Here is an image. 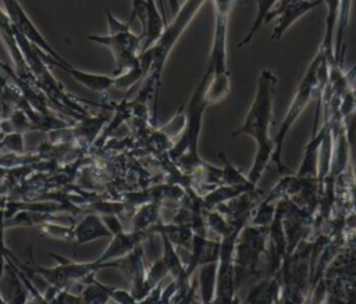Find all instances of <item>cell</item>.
I'll return each mask as SVG.
<instances>
[{"label": "cell", "mask_w": 356, "mask_h": 304, "mask_svg": "<svg viewBox=\"0 0 356 304\" xmlns=\"http://www.w3.org/2000/svg\"><path fill=\"white\" fill-rule=\"evenodd\" d=\"M278 79L271 69H261L256 94L245 117L243 124L231 135L250 136L256 142V154L249 168L248 178L253 185H257L274 153V139L270 136V128L274 122L273 108L277 92Z\"/></svg>", "instance_id": "1"}, {"label": "cell", "mask_w": 356, "mask_h": 304, "mask_svg": "<svg viewBox=\"0 0 356 304\" xmlns=\"http://www.w3.org/2000/svg\"><path fill=\"white\" fill-rule=\"evenodd\" d=\"M209 79L210 72L204 71L203 76L193 89L186 105L182 107L185 114V125L170 149V157L174 161L181 162L182 167L186 169H197V167L203 161L199 155V137L202 132L203 114L206 111V107L209 105L206 100V87Z\"/></svg>", "instance_id": "2"}, {"label": "cell", "mask_w": 356, "mask_h": 304, "mask_svg": "<svg viewBox=\"0 0 356 304\" xmlns=\"http://www.w3.org/2000/svg\"><path fill=\"white\" fill-rule=\"evenodd\" d=\"M206 0H185L178 11L174 14V19L170 21L161 35L157 37V40L147 49L152 56V68L147 75L154 82V121H156V111H157V97H159V89L161 82V74L164 69V65L167 62V58L172 50V47L177 44L185 29L189 26L197 11L202 8Z\"/></svg>", "instance_id": "3"}, {"label": "cell", "mask_w": 356, "mask_h": 304, "mask_svg": "<svg viewBox=\"0 0 356 304\" xmlns=\"http://www.w3.org/2000/svg\"><path fill=\"white\" fill-rule=\"evenodd\" d=\"M324 57L325 56L318 49L316 57L309 64L299 86L296 87L292 103L289 104V108H288L275 136L273 137L274 139V153H273L271 161L275 162L281 175H284L286 171H289L282 161V150H284L286 135H288L289 129L293 126V124L298 121L300 114L305 111V108L307 107V104L310 103L313 96L318 94V68H320Z\"/></svg>", "instance_id": "4"}, {"label": "cell", "mask_w": 356, "mask_h": 304, "mask_svg": "<svg viewBox=\"0 0 356 304\" xmlns=\"http://www.w3.org/2000/svg\"><path fill=\"white\" fill-rule=\"evenodd\" d=\"M54 260H57L56 267H43L38 264H32L29 268L38 273L40 278H43L49 285H54L57 287H68L71 283L82 282L86 276L96 273L97 271L106 269V268H117L120 267V261H107V262H97L93 261H72L70 258H65L63 255H58L56 253H50Z\"/></svg>", "instance_id": "5"}, {"label": "cell", "mask_w": 356, "mask_h": 304, "mask_svg": "<svg viewBox=\"0 0 356 304\" xmlns=\"http://www.w3.org/2000/svg\"><path fill=\"white\" fill-rule=\"evenodd\" d=\"M142 39L131 29L107 35H88V40L110 49L115 62V74H121L139 62Z\"/></svg>", "instance_id": "6"}, {"label": "cell", "mask_w": 356, "mask_h": 304, "mask_svg": "<svg viewBox=\"0 0 356 304\" xmlns=\"http://www.w3.org/2000/svg\"><path fill=\"white\" fill-rule=\"evenodd\" d=\"M232 6L214 4V32L211 50L209 56V62L206 71L210 75H218L229 72L227 67V32H228V18Z\"/></svg>", "instance_id": "7"}, {"label": "cell", "mask_w": 356, "mask_h": 304, "mask_svg": "<svg viewBox=\"0 0 356 304\" xmlns=\"http://www.w3.org/2000/svg\"><path fill=\"white\" fill-rule=\"evenodd\" d=\"M1 3H3V7H4L13 26H15L35 47H38L42 51H44L46 54L51 56L56 61H60L64 64L68 62L47 43V40L38 31V28L31 21V18L28 17V14L22 8V6L18 3V0H1Z\"/></svg>", "instance_id": "8"}, {"label": "cell", "mask_w": 356, "mask_h": 304, "mask_svg": "<svg viewBox=\"0 0 356 304\" xmlns=\"http://www.w3.org/2000/svg\"><path fill=\"white\" fill-rule=\"evenodd\" d=\"M39 56L42 57V60L46 64L54 65L63 71H65L70 76H72L76 82H79L81 85H83L86 89L96 92V93H104L107 90H110L114 86V76L113 75H106V74H96V72H88V71H82L75 68L74 65H71L70 62L64 64L60 61H56L51 56L46 54L44 51H42L40 49H38Z\"/></svg>", "instance_id": "9"}, {"label": "cell", "mask_w": 356, "mask_h": 304, "mask_svg": "<svg viewBox=\"0 0 356 304\" xmlns=\"http://www.w3.org/2000/svg\"><path fill=\"white\" fill-rule=\"evenodd\" d=\"M330 129H331V124H328V122L321 125L320 130L314 129L312 139L306 144L300 167L296 172V176L300 178L302 180H318L320 149H321V144H323Z\"/></svg>", "instance_id": "10"}, {"label": "cell", "mask_w": 356, "mask_h": 304, "mask_svg": "<svg viewBox=\"0 0 356 304\" xmlns=\"http://www.w3.org/2000/svg\"><path fill=\"white\" fill-rule=\"evenodd\" d=\"M324 4L323 0H296L291 4H288L286 7H284L282 10H280L275 15V26L273 29L271 33V40L277 42L281 40V37L285 35V32L299 19L302 18L305 14H307L309 11L317 8L318 6Z\"/></svg>", "instance_id": "11"}, {"label": "cell", "mask_w": 356, "mask_h": 304, "mask_svg": "<svg viewBox=\"0 0 356 304\" xmlns=\"http://www.w3.org/2000/svg\"><path fill=\"white\" fill-rule=\"evenodd\" d=\"M149 236V232L146 230H135L131 232H121L111 236V240L106 250L96 258L97 262H107L114 261L118 258H122L128 253H131L134 248H136L142 242Z\"/></svg>", "instance_id": "12"}, {"label": "cell", "mask_w": 356, "mask_h": 304, "mask_svg": "<svg viewBox=\"0 0 356 304\" xmlns=\"http://www.w3.org/2000/svg\"><path fill=\"white\" fill-rule=\"evenodd\" d=\"M111 232L106 226L100 214H88L74 226V239L76 243H90L96 239L111 237Z\"/></svg>", "instance_id": "13"}, {"label": "cell", "mask_w": 356, "mask_h": 304, "mask_svg": "<svg viewBox=\"0 0 356 304\" xmlns=\"http://www.w3.org/2000/svg\"><path fill=\"white\" fill-rule=\"evenodd\" d=\"M325 4V28L324 36L320 46V50L327 58L328 65L335 64V29L338 22V12H339V3L341 0H323Z\"/></svg>", "instance_id": "14"}, {"label": "cell", "mask_w": 356, "mask_h": 304, "mask_svg": "<svg viewBox=\"0 0 356 304\" xmlns=\"http://www.w3.org/2000/svg\"><path fill=\"white\" fill-rule=\"evenodd\" d=\"M218 260L197 267V286L202 303H214L217 289Z\"/></svg>", "instance_id": "15"}, {"label": "cell", "mask_w": 356, "mask_h": 304, "mask_svg": "<svg viewBox=\"0 0 356 304\" xmlns=\"http://www.w3.org/2000/svg\"><path fill=\"white\" fill-rule=\"evenodd\" d=\"M257 187H250V186H241V185H218L216 187H213L210 192H207L202 201L203 205L209 210L218 207L220 204H224L246 192H252L256 190Z\"/></svg>", "instance_id": "16"}, {"label": "cell", "mask_w": 356, "mask_h": 304, "mask_svg": "<svg viewBox=\"0 0 356 304\" xmlns=\"http://www.w3.org/2000/svg\"><path fill=\"white\" fill-rule=\"evenodd\" d=\"M352 0H341L339 3V12H338V22L335 29V64L338 67L343 65V57L346 50V31L350 17Z\"/></svg>", "instance_id": "17"}, {"label": "cell", "mask_w": 356, "mask_h": 304, "mask_svg": "<svg viewBox=\"0 0 356 304\" xmlns=\"http://www.w3.org/2000/svg\"><path fill=\"white\" fill-rule=\"evenodd\" d=\"M159 235L161 236V246H163L161 260L164 261V264L168 269V273L174 279H178L185 272V262L181 260V257L177 251V246L168 239V236L163 232H160Z\"/></svg>", "instance_id": "18"}, {"label": "cell", "mask_w": 356, "mask_h": 304, "mask_svg": "<svg viewBox=\"0 0 356 304\" xmlns=\"http://www.w3.org/2000/svg\"><path fill=\"white\" fill-rule=\"evenodd\" d=\"M278 0H256L257 4V10H256V17L248 31V33L241 39V42L238 43V47H243L246 44H249L253 39V36L256 35V32L260 29V26L263 24H267V18L271 14V11L275 8Z\"/></svg>", "instance_id": "19"}, {"label": "cell", "mask_w": 356, "mask_h": 304, "mask_svg": "<svg viewBox=\"0 0 356 304\" xmlns=\"http://www.w3.org/2000/svg\"><path fill=\"white\" fill-rule=\"evenodd\" d=\"M231 89V75L229 72L210 75L207 87H206V100L209 104H217L224 100Z\"/></svg>", "instance_id": "20"}, {"label": "cell", "mask_w": 356, "mask_h": 304, "mask_svg": "<svg viewBox=\"0 0 356 304\" xmlns=\"http://www.w3.org/2000/svg\"><path fill=\"white\" fill-rule=\"evenodd\" d=\"M160 204L157 203H145L142 204L134 215L132 229L135 230H146L160 222Z\"/></svg>", "instance_id": "21"}, {"label": "cell", "mask_w": 356, "mask_h": 304, "mask_svg": "<svg viewBox=\"0 0 356 304\" xmlns=\"http://www.w3.org/2000/svg\"><path fill=\"white\" fill-rule=\"evenodd\" d=\"M278 283L274 276H267L264 280L259 282L249 292V296L245 298L248 303H268L278 300Z\"/></svg>", "instance_id": "22"}, {"label": "cell", "mask_w": 356, "mask_h": 304, "mask_svg": "<svg viewBox=\"0 0 356 304\" xmlns=\"http://www.w3.org/2000/svg\"><path fill=\"white\" fill-rule=\"evenodd\" d=\"M220 160L222 161V171H221V185H241V186H250V187H257V185H253L248 175L242 174L241 169H238L225 155L224 151L218 153Z\"/></svg>", "instance_id": "23"}, {"label": "cell", "mask_w": 356, "mask_h": 304, "mask_svg": "<svg viewBox=\"0 0 356 304\" xmlns=\"http://www.w3.org/2000/svg\"><path fill=\"white\" fill-rule=\"evenodd\" d=\"M106 124L104 117H83L75 126L74 132L78 137L85 139L88 143H93Z\"/></svg>", "instance_id": "24"}, {"label": "cell", "mask_w": 356, "mask_h": 304, "mask_svg": "<svg viewBox=\"0 0 356 304\" xmlns=\"http://www.w3.org/2000/svg\"><path fill=\"white\" fill-rule=\"evenodd\" d=\"M42 233H44L49 237H54V239H61V240H75L74 239V228H70L67 225H58V223H53L50 221H46L43 223L39 225Z\"/></svg>", "instance_id": "25"}, {"label": "cell", "mask_w": 356, "mask_h": 304, "mask_svg": "<svg viewBox=\"0 0 356 304\" xmlns=\"http://www.w3.org/2000/svg\"><path fill=\"white\" fill-rule=\"evenodd\" d=\"M6 214H4V205L0 208V285L6 272V267H7V261L11 257V253L8 251L7 246H6Z\"/></svg>", "instance_id": "26"}, {"label": "cell", "mask_w": 356, "mask_h": 304, "mask_svg": "<svg viewBox=\"0 0 356 304\" xmlns=\"http://www.w3.org/2000/svg\"><path fill=\"white\" fill-rule=\"evenodd\" d=\"M0 149H7L14 154H22L25 151L22 132H8L0 139Z\"/></svg>", "instance_id": "27"}, {"label": "cell", "mask_w": 356, "mask_h": 304, "mask_svg": "<svg viewBox=\"0 0 356 304\" xmlns=\"http://www.w3.org/2000/svg\"><path fill=\"white\" fill-rule=\"evenodd\" d=\"M168 273V269L164 264V261L161 258L153 261L147 268H146V280L149 283V286L153 289L157 285L161 283L163 278Z\"/></svg>", "instance_id": "28"}, {"label": "cell", "mask_w": 356, "mask_h": 304, "mask_svg": "<svg viewBox=\"0 0 356 304\" xmlns=\"http://www.w3.org/2000/svg\"><path fill=\"white\" fill-rule=\"evenodd\" d=\"M99 282V280H97ZM100 287L106 292V294L108 296V298L111 301H117V303H121V304H128V303H136L131 290H125V289H117V287H113V286H107V285H103L100 283Z\"/></svg>", "instance_id": "29"}, {"label": "cell", "mask_w": 356, "mask_h": 304, "mask_svg": "<svg viewBox=\"0 0 356 304\" xmlns=\"http://www.w3.org/2000/svg\"><path fill=\"white\" fill-rule=\"evenodd\" d=\"M106 19H107V26H108V33H114V32H121V31H129L131 29V24L122 22L120 19H117L108 10H106Z\"/></svg>", "instance_id": "30"}, {"label": "cell", "mask_w": 356, "mask_h": 304, "mask_svg": "<svg viewBox=\"0 0 356 304\" xmlns=\"http://www.w3.org/2000/svg\"><path fill=\"white\" fill-rule=\"evenodd\" d=\"M106 226L108 228V230L111 232V235H117V233H121L124 232V228L117 217V214H106V215H102Z\"/></svg>", "instance_id": "31"}, {"label": "cell", "mask_w": 356, "mask_h": 304, "mask_svg": "<svg viewBox=\"0 0 356 304\" xmlns=\"http://www.w3.org/2000/svg\"><path fill=\"white\" fill-rule=\"evenodd\" d=\"M293 1H296V0H278V3H277V6H275V8L271 11V14L268 15V18H267V22H270V21H273L274 19V15L280 11V10H282L284 7H286L288 4H291V3H293Z\"/></svg>", "instance_id": "32"}, {"label": "cell", "mask_w": 356, "mask_h": 304, "mask_svg": "<svg viewBox=\"0 0 356 304\" xmlns=\"http://www.w3.org/2000/svg\"><path fill=\"white\" fill-rule=\"evenodd\" d=\"M168 1V4H170V8H171V12L172 14H175L177 11H178V8H179V0H167Z\"/></svg>", "instance_id": "33"}, {"label": "cell", "mask_w": 356, "mask_h": 304, "mask_svg": "<svg viewBox=\"0 0 356 304\" xmlns=\"http://www.w3.org/2000/svg\"><path fill=\"white\" fill-rule=\"evenodd\" d=\"M6 89H7V78L4 75H1L0 76V96L6 92Z\"/></svg>", "instance_id": "34"}, {"label": "cell", "mask_w": 356, "mask_h": 304, "mask_svg": "<svg viewBox=\"0 0 356 304\" xmlns=\"http://www.w3.org/2000/svg\"><path fill=\"white\" fill-rule=\"evenodd\" d=\"M0 68H4V69H7V65H4V64L0 61ZM0 74H1V71H0Z\"/></svg>", "instance_id": "35"}, {"label": "cell", "mask_w": 356, "mask_h": 304, "mask_svg": "<svg viewBox=\"0 0 356 304\" xmlns=\"http://www.w3.org/2000/svg\"><path fill=\"white\" fill-rule=\"evenodd\" d=\"M1 75H3V74H0V76H1Z\"/></svg>", "instance_id": "36"}]
</instances>
